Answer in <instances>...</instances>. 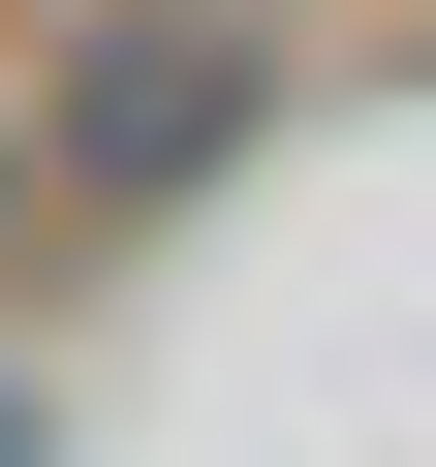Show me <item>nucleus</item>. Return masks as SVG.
I'll use <instances>...</instances> for the list:
<instances>
[{
    "label": "nucleus",
    "instance_id": "f257e3e1",
    "mask_svg": "<svg viewBox=\"0 0 436 467\" xmlns=\"http://www.w3.org/2000/svg\"><path fill=\"white\" fill-rule=\"evenodd\" d=\"M0 94H32L63 250H156L187 187H250V156H281V0H63Z\"/></svg>",
    "mask_w": 436,
    "mask_h": 467
},
{
    "label": "nucleus",
    "instance_id": "f03ea898",
    "mask_svg": "<svg viewBox=\"0 0 436 467\" xmlns=\"http://www.w3.org/2000/svg\"><path fill=\"white\" fill-rule=\"evenodd\" d=\"M32 250H63V187H32V94H0V281H32Z\"/></svg>",
    "mask_w": 436,
    "mask_h": 467
},
{
    "label": "nucleus",
    "instance_id": "7ed1b4c3",
    "mask_svg": "<svg viewBox=\"0 0 436 467\" xmlns=\"http://www.w3.org/2000/svg\"><path fill=\"white\" fill-rule=\"evenodd\" d=\"M0 467H63V405H32V374H0Z\"/></svg>",
    "mask_w": 436,
    "mask_h": 467
}]
</instances>
